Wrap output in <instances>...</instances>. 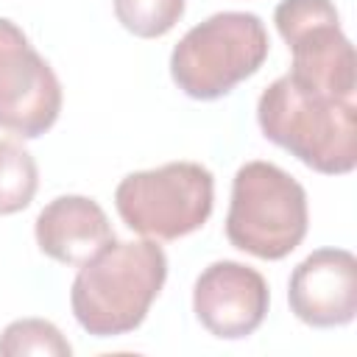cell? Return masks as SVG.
Returning <instances> with one entry per match:
<instances>
[{
	"mask_svg": "<svg viewBox=\"0 0 357 357\" xmlns=\"http://www.w3.org/2000/svg\"><path fill=\"white\" fill-rule=\"evenodd\" d=\"M167 279V257L156 240H112L92 259L78 265L70 307L92 337L134 332Z\"/></svg>",
	"mask_w": 357,
	"mask_h": 357,
	"instance_id": "6da1fadb",
	"label": "cell"
},
{
	"mask_svg": "<svg viewBox=\"0 0 357 357\" xmlns=\"http://www.w3.org/2000/svg\"><path fill=\"white\" fill-rule=\"evenodd\" d=\"M257 123L273 145L307 167L346 176L357 167V103L329 98L279 75L257 103Z\"/></svg>",
	"mask_w": 357,
	"mask_h": 357,
	"instance_id": "7a4b0ae2",
	"label": "cell"
},
{
	"mask_svg": "<svg viewBox=\"0 0 357 357\" xmlns=\"http://www.w3.org/2000/svg\"><path fill=\"white\" fill-rule=\"evenodd\" d=\"M271 39L251 11H218L192 25L170 53V75L192 100H218L251 78L268 59Z\"/></svg>",
	"mask_w": 357,
	"mask_h": 357,
	"instance_id": "3957f363",
	"label": "cell"
},
{
	"mask_svg": "<svg viewBox=\"0 0 357 357\" xmlns=\"http://www.w3.org/2000/svg\"><path fill=\"white\" fill-rule=\"evenodd\" d=\"M304 187L271 162H245L231 181L226 237L257 259H284L307 234Z\"/></svg>",
	"mask_w": 357,
	"mask_h": 357,
	"instance_id": "277c9868",
	"label": "cell"
},
{
	"mask_svg": "<svg viewBox=\"0 0 357 357\" xmlns=\"http://www.w3.org/2000/svg\"><path fill=\"white\" fill-rule=\"evenodd\" d=\"M215 204V178L198 162H167L128 173L114 190L120 220L151 240H178L198 231Z\"/></svg>",
	"mask_w": 357,
	"mask_h": 357,
	"instance_id": "5b68a950",
	"label": "cell"
},
{
	"mask_svg": "<svg viewBox=\"0 0 357 357\" xmlns=\"http://www.w3.org/2000/svg\"><path fill=\"white\" fill-rule=\"evenodd\" d=\"M279 36L293 53L290 78L312 92L354 100V47L332 0H282L273 11Z\"/></svg>",
	"mask_w": 357,
	"mask_h": 357,
	"instance_id": "8992f818",
	"label": "cell"
},
{
	"mask_svg": "<svg viewBox=\"0 0 357 357\" xmlns=\"http://www.w3.org/2000/svg\"><path fill=\"white\" fill-rule=\"evenodd\" d=\"M61 112V84L22 28L0 17V128L36 139Z\"/></svg>",
	"mask_w": 357,
	"mask_h": 357,
	"instance_id": "52a82bcc",
	"label": "cell"
},
{
	"mask_svg": "<svg viewBox=\"0 0 357 357\" xmlns=\"http://www.w3.org/2000/svg\"><path fill=\"white\" fill-rule=\"evenodd\" d=\"M271 304L268 282L259 271L220 259L201 271L192 287V312L201 326L220 340H243L254 335Z\"/></svg>",
	"mask_w": 357,
	"mask_h": 357,
	"instance_id": "ba28073f",
	"label": "cell"
},
{
	"mask_svg": "<svg viewBox=\"0 0 357 357\" xmlns=\"http://www.w3.org/2000/svg\"><path fill=\"white\" fill-rule=\"evenodd\" d=\"M293 315L315 329L346 326L357 315V259L346 248H318L304 257L287 284Z\"/></svg>",
	"mask_w": 357,
	"mask_h": 357,
	"instance_id": "9c48e42d",
	"label": "cell"
},
{
	"mask_svg": "<svg viewBox=\"0 0 357 357\" xmlns=\"http://www.w3.org/2000/svg\"><path fill=\"white\" fill-rule=\"evenodd\" d=\"M36 245L45 257L61 265H84L114 240V229L95 198L59 195L33 223Z\"/></svg>",
	"mask_w": 357,
	"mask_h": 357,
	"instance_id": "30bf717a",
	"label": "cell"
},
{
	"mask_svg": "<svg viewBox=\"0 0 357 357\" xmlns=\"http://www.w3.org/2000/svg\"><path fill=\"white\" fill-rule=\"evenodd\" d=\"M39 187L36 159L17 142L0 139V215L22 212Z\"/></svg>",
	"mask_w": 357,
	"mask_h": 357,
	"instance_id": "8fae6325",
	"label": "cell"
},
{
	"mask_svg": "<svg viewBox=\"0 0 357 357\" xmlns=\"http://www.w3.org/2000/svg\"><path fill=\"white\" fill-rule=\"evenodd\" d=\"M0 354L3 357H25V354L70 357L73 346L56 324H50L45 318H20V321H11L3 329Z\"/></svg>",
	"mask_w": 357,
	"mask_h": 357,
	"instance_id": "7c38bea8",
	"label": "cell"
},
{
	"mask_svg": "<svg viewBox=\"0 0 357 357\" xmlns=\"http://www.w3.org/2000/svg\"><path fill=\"white\" fill-rule=\"evenodd\" d=\"M117 22L139 36L159 39L184 17V0H112Z\"/></svg>",
	"mask_w": 357,
	"mask_h": 357,
	"instance_id": "4fadbf2b",
	"label": "cell"
}]
</instances>
